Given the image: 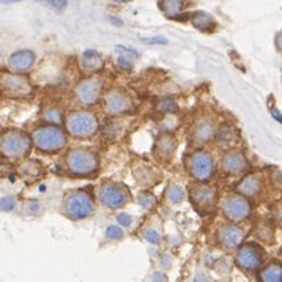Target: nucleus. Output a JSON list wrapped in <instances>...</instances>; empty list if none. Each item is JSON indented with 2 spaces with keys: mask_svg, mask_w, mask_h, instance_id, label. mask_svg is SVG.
Returning <instances> with one entry per match:
<instances>
[{
  "mask_svg": "<svg viewBox=\"0 0 282 282\" xmlns=\"http://www.w3.org/2000/svg\"><path fill=\"white\" fill-rule=\"evenodd\" d=\"M134 107L133 100L128 95V93L122 90H112L104 100V109L107 114L110 115H122L128 114Z\"/></svg>",
  "mask_w": 282,
  "mask_h": 282,
  "instance_id": "10",
  "label": "nucleus"
},
{
  "mask_svg": "<svg viewBox=\"0 0 282 282\" xmlns=\"http://www.w3.org/2000/svg\"><path fill=\"white\" fill-rule=\"evenodd\" d=\"M270 114H271V117H273L277 123L282 125V115H280V112H279L276 107H271V109H270Z\"/></svg>",
  "mask_w": 282,
  "mask_h": 282,
  "instance_id": "38",
  "label": "nucleus"
},
{
  "mask_svg": "<svg viewBox=\"0 0 282 282\" xmlns=\"http://www.w3.org/2000/svg\"><path fill=\"white\" fill-rule=\"evenodd\" d=\"M117 221H119L120 225H123V227H128V225L133 224V218H131L129 215H126V213H120L117 216Z\"/></svg>",
  "mask_w": 282,
  "mask_h": 282,
  "instance_id": "37",
  "label": "nucleus"
},
{
  "mask_svg": "<svg viewBox=\"0 0 282 282\" xmlns=\"http://www.w3.org/2000/svg\"><path fill=\"white\" fill-rule=\"evenodd\" d=\"M44 4L57 13H62L66 8V0H44Z\"/></svg>",
  "mask_w": 282,
  "mask_h": 282,
  "instance_id": "30",
  "label": "nucleus"
},
{
  "mask_svg": "<svg viewBox=\"0 0 282 282\" xmlns=\"http://www.w3.org/2000/svg\"><path fill=\"white\" fill-rule=\"evenodd\" d=\"M66 126L69 134L78 139H90L97 134L98 120L97 117L87 110H74L68 115Z\"/></svg>",
  "mask_w": 282,
  "mask_h": 282,
  "instance_id": "2",
  "label": "nucleus"
},
{
  "mask_svg": "<svg viewBox=\"0 0 282 282\" xmlns=\"http://www.w3.org/2000/svg\"><path fill=\"white\" fill-rule=\"evenodd\" d=\"M103 91V81L100 78H90L82 81L76 88V100L82 106L95 104Z\"/></svg>",
  "mask_w": 282,
  "mask_h": 282,
  "instance_id": "11",
  "label": "nucleus"
},
{
  "mask_svg": "<svg viewBox=\"0 0 282 282\" xmlns=\"http://www.w3.org/2000/svg\"><path fill=\"white\" fill-rule=\"evenodd\" d=\"M191 197L199 206H213L216 202V190L206 184H197L191 190Z\"/></svg>",
  "mask_w": 282,
  "mask_h": 282,
  "instance_id": "18",
  "label": "nucleus"
},
{
  "mask_svg": "<svg viewBox=\"0 0 282 282\" xmlns=\"http://www.w3.org/2000/svg\"><path fill=\"white\" fill-rule=\"evenodd\" d=\"M140 40L150 44H167L169 43V40L164 38V36H150V38H140Z\"/></svg>",
  "mask_w": 282,
  "mask_h": 282,
  "instance_id": "36",
  "label": "nucleus"
},
{
  "mask_svg": "<svg viewBox=\"0 0 282 282\" xmlns=\"http://www.w3.org/2000/svg\"><path fill=\"white\" fill-rule=\"evenodd\" d=\"M32 147V140L27 134L17 133V131H10L2 136V155L5 158H22L29 153Z\"/></svg>",
  "mask_w": 282,
  "mask_h": 282,
  "instance_id": "6",
  "label": "nucleus"
},
{
  "mask_svg": "<svg viewBox=\"0 0 282 282\" xmlns=\"http://www.w3.org/2000/svg\"><path fill=\"white\" fill-rule=\"evenodd\" d=\"M187 167H190L193 178L200 183L212 180L216 172V164L213 156L206 152H202V150L191 155L190 161H187Z\"/></svg>",
  "mask_w": 282,
  "mask_h": 282,
  "instance_id": "5",
  "label": "nucleus"
},
{
  "mask_svg": "<svg viewBox=\"0 0 282 282\" xmlns=\"http://www.w3.org/2000/svg\"><path fill=\"white\" fill-rule=\"evenodd\" d=\"M100 200L107 208H120L128 202V191L123 186L115 183H104L100 187Z\"/></svg>",
  "mask_w": 282,
  "mask_h": 282,
  "instance_id": "9",
  "label": "nucleus"
},
{
  "mask_svg": "<svg viewBox=\"0 0 282 282\" xmlns=\"http://www.w3.org/2000/svg\"><path fill=\"white\" fill-rule=\"evenodd\" d=\"M263 255H265V252H263V249L260 246H257V244H244V246H241L237 252V257H235V262L237 265L243 270L246 271H255L260 268L262 262H263Z\"/></svg>",
  "mask_w": 282,
  "mask_h": 282,
  "instance_id": "8",
  "label": "nucleus"
},
{
  "mask_svg": "<svg viewBox=\"0 0 282 282\" xmlns=\"http://www.w3.org/2000/svg\"><path fill=\"white\" fill-rule=\"evenodd\" d=\"M262 187H263L262 177L257 175V174H251L248 177H244L237 184V193L240 196H244V197H255V196L260 194Z\"/></svg>",
  "mask_w": 282,
  "mask_h": 282,
  "instance_id": "17",
  "label": "nucleus"
},
{
  "mask_svg": "<svg viewBox=\"0 0 282 282\" xmlns=\"http://www.w3.org/2000/svg\"><path fill=\"white\" fill-rule=\"evenodd\" d=\"M35 63V54L32 51H17L8 59V68L14 74H22L29 71Z\"/></svg>",
  "mask_w": 282,
  "mask_h": 282,
  "instance_id": "14",
  "label": "nucleus"
},
{
  "mask_svg": "<svg viewBox=\"0 0 282 282\" xmlns=\"http://www.w3.org/2000/svg\"><path fill=\"white\" fill-rule=\"evenodd\" d=\"M156 203V199L153 194H150V193H144L139 196V205L144 206V208H152V206H155Z\"/></svg>",
  "mask_w": 282,
  "mask_h": 282,
  "instance_id": "29",
  "label": "nucleus"
},
{
  "mask_svg": "<svg viewBox=\"0 0 282 282\" xmlns=\"http://www.w3.org/2000/svg\"><path fill=\"white\" fill-rule=\"evenodd\" d=\"M109 21H110L112 24H115V26H123V22H122V21H119V19H115L114 16H110V17H109Z\"/></svg>",
  "mask_w": 282,
  "mask_h": 282,
  "instance_id": "43",
  "label": "nucleus"
},
{
  "mask_svg": "<svg viewBox=\"0 0 282 282\" xmlns=\"http://www.w3.org/2000/svg\"><path fill=\"white\" fill-rule=\"evenodd\" d=\"M14 206H16V199L13 196L2 199V210L4 212H11V210H14Z\"/></svg>",
  "mask_w": 282,
  "mask_h": 282,
  "instance_id": "33",
  "label": "nucleus"
},
{
  "mask_svg": "<svg viewBox=\"0 0 282 282\" xmlns=\"http://www.w3.org/2000/svg\"><path fill=\"white\" fill-rule=\"evenodd\" d=\"M82 68L85 71H98L103 68V59L100 52L93 51V49H87L82 54Z\"/></svg>",
  "mask_w": 282,
  "mask_h": 282,
  "instance_id": "20",
  "label": "nucleus"
},
{
  "mask_svg": "<svg viewBox=\"0 0 282 282\" xmlns=\"http://www.w3.org/2000/svg\"><path fill=\"white\" fill-rule=\"evenodd\" d=\"M119 2H133V0H119Z\"/></svg>",
  "mask_w": 282,
  "mask_h": 282,
  "instance_id": "45",
  "label": "nucleus"
},
{
  "mask_svg": "<svg viewBox=\"0 0 282 282\" xmlns=\"http://www.w3.org/2000/svg\"><path fill=\"white\" fill-rule=\"evenodd\" d=\"M216 128L215 123L208 119H200L196 122L193 128V139L196 144H208L216 136Z\"/></svg>",
  "mask_w": 282,
  "mask_h": 282,
  "instance_id": "15",
  "label": "nucleus"
},
{
  "mask_svg": "<svg viewBox=\"0 0 282 282\" xmlns=\"http://www.w3.org/2000/svg\"><path fill=\"white\" fill-rule=\"evenodd\" d=\"M153 280H155V282H166V277H164V274L156 273V274L153 276Z\"/></svg>",
  "mask_w": 282,
  "mask_h": 282,
  "instance_id": "42",
  "label": "nucleus"
},
{
  "mask_svg": "<svg viewBox=\"0 0 282 282\" xmlns=\"http://www.w3.org/2000/svg\"><path fill=\"white\" fill-rule=\"evenodd\" d=\"M276 222L282 227V206H279V208L276 210Z\"/></svg>",
  "mask_w": 282,
  "mask_h": 282,
  "instance_id": "40",
  "label": "nucleus"
},
{
  "mask_svg": "<svg viewBox=\"0 0 282 282\" xmlns=\"http://www.w3.org/2000/svg\"><path fill=\"white\" fill-rule=\"evenodd\" d=\"M65 212L73 219H87L95 212V202L90 194L84 191H74L65 199Z\"/></svg>",
  "mask_w": 282,
  "mask_h": 282,
  "instance_id": "4",
  "label": "nucleus"
},
{
  "mask_svg": "<svg viewBox=\"0 0 282 282\" xmlns=\"http://www.w3.org/2000/svg\"><path fill=\"white\" fill-rule=\"evenodd\" d=\"M175 147H177V142L172 136H169V134H164L159 142H158V155L159 158L162 159H171L174 152H175Z\"/></svg>",
  "mask_w": 282,
  "mask_h": 282,
  "instance_id": "23",
  "label": "nucleus"
},
{
  "mask_svg": "<svg viewBox=\"0 0 282 282\" xmlns=\"http://www.w3.org/2000/svg\"><path fill=\"white\" fill-rule=\"evenodd\" d=\"M2 85H4V90L7 95L14 97V98L29 97L33 91V87L29 82V79L21 76V74H8V76H4Z\"/></svg>",
  "mask_w": 282,
  "mask_h": 282,
  "instance_id": "12",
  "label": "nucleus"
},
{
  "mask_svg": "<svg viewBox=\"0 0 282 282\" xmlns=\"http://www.w3.org/2000/svg\"><path fill=\"white\" fill-rule=\"evenodd\" d=\"M191 22L197 30L202 32H213L216 22H215V17L205 11H196L191 14Z\"/></svg>",
  "mask_w": 282,
  "mask_h": 282,
  "instance_id": "19",
  "label": "nucleus"
},
{
  "mask_svg": "<svg viewBox=\"0 0 282 282\" xmlns=\"http://www.w3.org/2000/svg\"><path fill=\"white\" fill-rule=\"evenodd\" d=\"M5 4H14V2H22V0H2Z\"/></svg>",
  "mask_w": 282,
  "mask_h": 282,
  "instance_id": "44",
  "label": "nucleus"
},
{
  "mask_svg": "<svg viewBox=\"0 0 282 282\" xmlns=\"http://www.w3.org/2000/svg\"><path fill=\"white\" fill-rule=\"evenodd\" d=\"M222 167L229 175H240L248 171V161L240 152H229L222 159Z\"/></svg>",
  "mask_w": 282,
  "mask_h": 282,
  "instance_id": "16",
  "label": "nucleus"
},
{
  "mask_svg": "<svg viewBox=\"0 0 282 282\" xmlns=\"http://www.w3.org/2000/svg\"><path fill=\"white\" fill-rule=\"evenodd\" d=\"M115 51H119L122 54H128V55H131V57H137V55H139V51L129 48V46H123V44H117L115 46Z\"/></svg>",
  "mask_w": 282,
  "mask_h": 282,
  "instance_id": "35",
  "label": "nucleus"
},
{
  "mask_svg": "<svg viewBox=\"0 0 282 282\" xmlns=\"http://www.w3.org/2000/svg\"><path fill=\"white\" fill-rule=\"evenodd\" d=\"M106 235L110 240H120V238H123V230L120 227H117V225H109V227L106 229Z\"/></svg>",
  "mask_w": 282,
  "mask_h": 282,
  "instance_id": "31",
  "label": "nucleus"
},
{
  "mask_svg": "<svg viewBox=\"0 0 282 282\" xmlns=\"http://www.w3.org/2000/svg\"><path fill=\"white\" fill-rule=\"evenodd\" d=\"M175 109H177V106L172 100H162L159 103V110H162V112H174Z\"/></svg>",
  "mask_w": 282,
  "mask_h": 282,
  "instance_id": "34",
  "label": "nucleus"
},
{
  "mask_svg": "<svg viewBox=\"0 0 282 282\" xmlns=\"http://www.w3.org/2000/svg\"><path fill=\"white\" fill-rule=\"evenodd\" d=\"M257 235L260 237V240H262V241L270 243V241L273 240V237H274V232H273L271 224L263 222V224L260 225V227H258V230H257Z\"/></svg>",
  "mask_w": 282,
  "mask_h": 282,
  "instance_id": "26",
  "label": "nucleus"
},
{
  "mask_svg": "<svg viewBox=\"0 0 282 282\" xmlns=\"http://www.w3.org/2000/svg\"><path fill=\"white\" fill-rule=\"evenodd\" d=\"M222 213L225 218L233 222L244 221L251 215V203L249 200L244 199V196H238V194L229 196L222 202Z\"/></svg>",
  "mask_w": 282,
  "mask_h": 282,
  "instance_id": "7",
  "label": "nucleus"
},
{
  "mask_svg": "<svg viewBox=\"0 0 282 282\" xmlns=\"http://www.w3.org/2000/svg\"><path fill=\"white\" fill-rule=\"evenodd\" d=\"M216 140L221 147H230L235 144L237 140V133H235V129L229 125H222L219 129H218V133H216Z\"/></svg>",
  "mask_w": 282,
  "mask_h": 282,
  "instance_id": "24",
  "label": "nucleus"
},
{
  "mask_svg": "<svg viewBox=\"0 0 282 282\" xmlns=\"http://www.w3.org/2000/svg\"><path fill=\"white\" fill-rule=\"evenodd\" d=\"M276 46H277L279 51H282V32H279L277 36H276Z\"/></svg>",
  "mask_w": 282,
  "mask_h": 282,
  "instance_id": "41",
  "label": "nucleus"
},
{
  "mask_svg": "<svg viewBox=\"0 0 282 282\" xmlns=\"http://www.w3.org/2000/svg\"><path fill=\"white\" fill-rule=\"evenodd\" d=\"M218 240L224 248L237 249L244 240V232L237 225H222L218 232Z\"/></svg>",
  "mask_w": 282,
  "mask_h": 282,
  "instance_id": "13",
  "label": "nucleus"
},
{
  "mask_svg": "<svg viewBox=\"0 0 282 282\" xmlns=\"http://www.w3.org/2000/svg\"><path fill=\"white\" fill-rule=\"evenodd\" d=\"M35 147L44 153H57L66 145V136L63 131L57 126H41L33 133Z\"/></svg>",
  "mask_w": 282,
  "mask_h": 282,
  "instance_id": "1",
  "label": "nucleus"
},
{
  "mask_svg": "<svg viewBox=\"0 0 282 282\" xmlns=\"http://www.w3.org/2000/svg\"><path fill=\"white\" fill-rule=\"evenodd\" d=\"M145 240L150 243V244H159L161 243V235L156 232V230H147L145 232Z\"/></svg>",
  "mask_w": 282,
  "mask_h": 282,
  "instance_id": "32",
  "label": "nucleus"
},
{
  "mask_svg": "<svg viewBox=\"0 0 282 282\" xmlns=\"http://www.w3.org/2000/svg\"><path fill=\"white\" fill-rule=\"evenodd\" d=\"M62 117H63V112L59 107H52V109H49L46 114H44V120L48 123H52V125L60 123L62 122Z\"/></svg>",
  "mask_w": 282,
  "mask_h": 282,
  "instance_id": "27",
  "label": "nucleus"
},
{
  "mask_svg": "<svg viewBox=\"0 0 282 282\" xmlns=\"http://www.w3.org/2000/svg\"><path fill=\"white\" fill-rule=\"evenodd\" d=\"M260 282H282V263H271L260 271Z\"/></svg>",
  "mask_w": 282,
  "mask_h": 282,
  "instance_id": "22",
  "label": "nucleus"
},
{
  "mask_svg": "<svg viewBox=\"0 0 282 282\" xmlns=\"http://www.w3.org/2000/svg\"><path fill=\"white\" fill-rule=\"evenodd\" d=\"M167 197H169V200H171V203H180L184 199V190L178 184H172L171 190H169V193H167Z\"/></svg>",
  "mask_w": 282,
  "mask_h": 282,
  "instance_id": "25",
  "label": "nucleus"
},
{
  "mask_svg": "<svg viewBox=\"0 0 282 282\" xmlns=\"http://www.w3.org/2000/svg\"><path fill=\"white\" fill-rule=\"evenodd\" d=\"M66 166L73 175H90L98 169V158L90 150L73 148L66 156Z\"/></svg>",
  "mask_w": 282,
  "mask_h": 282,
  "instance_id": "3",
  "label": "nucleus"
},
{
  "mask_svg": "<svg viewBox=\"0 0 282 282\" xmlns=\"http://www.w3.org/2000/svg\"><path fill=\"white\" fill-rule=\"evenodd\" d=\"M159 8L169 19H177L184 8V0H159Z\"/></svg>",
  "mask_w": 282,
  "mask_h": 282,
  "instance_id": "21",
  "label": "nucleus"
},
{
  "mask_svg": "<svg viewBox=\"0 0 282 282\" xmlns=\"http://www.w3.org/2000/svg\"><path fill=\"white\" fill-rule=\"evenodd\" d=\"M194 282H210V279L206 277L203 273H197L196 277H194Z\"/></svg>",
  "mask_w": 282,
  "mask_h": 282,
  "instance_id": "39",
  "label": "nucleus"
},
{
  "mask_svg": "<svg viewBox=\"0 0 282 282\" xmlns=\"http://www.w3.org/2000/svg\"><path fill=\"white\" fill-rule=\"evenodd\" d=\"M117 65L122 69L131 71V69H133V57H131V55H128V54H120L119 57H117Z\"/></svg>",
  "mask_w": 282,
  "mask_h": 282,
  "instance_id": "28",
  "label": "nucleus"
}]
</instances>
